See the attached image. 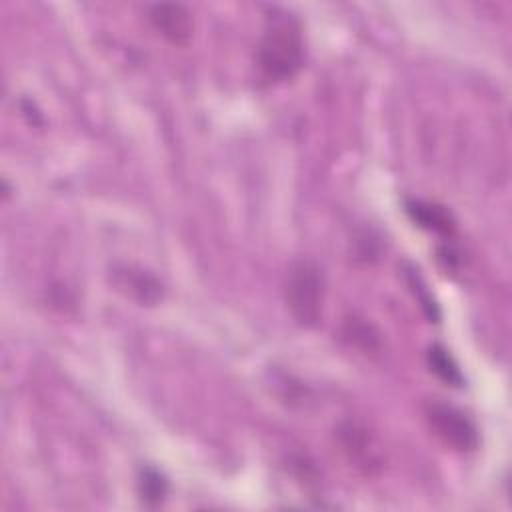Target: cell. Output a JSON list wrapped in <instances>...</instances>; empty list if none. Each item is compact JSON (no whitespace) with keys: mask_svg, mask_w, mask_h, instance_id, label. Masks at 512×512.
Segmentation results:
<instances>
[{"mask_svg":"<svg viewBox=\"0 0 512 512\" xmlns=\"http://www.w3.org/2000/svg\"><path fill=\"white\" fill-rule=\"evenodd\" d=\"M256 62L268 82H284L298 74L304 64V38L300 22L290 12L274 8L266 16Z\"/></svg>","mask_w":512,"mask_h":512,"instance_id":"obj_1","label":"cell"},{"mask_svg":"<svg viewBox=\"0 0 512 512\" xmlns=\"http://www.w3.org/2000/svg\"><path fill=\"white\" fill-rule=\"evenodd\" d=\"M324 292V272L314 260L300 258L292 262L286 276V306L296 324L304 328L318 324L322 316Z\"/></svg>","mask_w":512,"mask_h":512,"instance_id":"obj_2","label":"cell"},{"mask_svg":"<svg viewBox=\"0 0 512 512\" xmlns=\"http://www.w3.org/2000/svg\"><path fill=\"white\" fill-rule=\"evenodd\" d=\"M426 420L432 432L450 448L458 452H472L478 448V430L474 422L458 408L446 402L426 404Z\"/></svg>","mask_w":512,"mask_h":512,"instance_id":"obj_3","label":"cell"},{"mask_svg":"<svg viewBox=\"0 0 512 512\" xmlns=\"http://www.w3.org/2000/svg\"><path fill=\"white\" fill-rule=\"evenodd\" d=\"M336 440L348 462L364 474H374L382 468V448L364 424L354 420L342 422L336 428Z\"/></svg>","mask_w":512,"mask_h":512,"instance_id":"obj_4","label":"cell"},{"mask_svg":"<svg viewBox=\"0 0 512 512\" xmlns=\"http://www.w3.org/2000/svg\"><path fill=\"white\" fill-rule=\"evenodd\" d=\"M148 20L158 34L176 46H184L192 38L194 20L182 4H152L148 10Z\"/></svg>","mask_w":512,"mask_h":512,"instance_id":"obj_5","label":"cell"},{"mask_svg":"<svg viewBox=\"0 0 512 512\" xmlns=\"http://www.w3.org/2000/svg\"><path fill=\"white\" fill-rule=\"evenodd\" d=\"M114 284L120 292L146 306H152L162 298V284L150 272L140 268L128 266L114 270Z\"/></svg>","mask_w":512,"mask_h":512,"instance_id":"obj_6","label":"cell"},{"mask_svg":"<svg viewBox=\"0 0 512 512\" xmlns=\"http://www.w3.org/2000/svg\"><path fill=\"white\" fill-rule=\"evenodd\" d=\"M408 216L422 228L450 236L454 232V220L444 206L424 200H408L406 202Z\"/></svg>","mask_w":512,"mask_h":512,"instance_id":"obj_7","label":"cell"},{"mask_svg":"<svg viewBox=\"0 0 512 512\" xmlns=\"http://www.w3.org/2000/svg\"><path fill=\"white\" fill-rule=\"evenodd\" d=\"M342 336L350 346H354L366 354L376 352L380 348V332L370 322L356 318V316H350L344 320Z\"/></svg>","mask_w":512,"mask_h":512,"instance_id":"obj_8","label":"cell"},{"mask_svg":"<svg viewBox=\"0 0 512 512\" xmlns=\"http://www.w3.org/2000/svg\"><path fill=\"white\" fill-rule=\"evenodd\" d=\"M428 366L446 384H452V386H462L464 384V376H462L458 364L454 362V358L448 354V350L444 346H440V344L430 346Z\"/></svg>","mask_w":512,"mask_h":512,"instance_id":"obj_9","label":"cell"},{"mask_svg":"<svg viewBox=\"0 0 512 512\" xmlns=\"http://www.w3.org/2000/svg\"><path fill=\"white\" fill-rule=\"evenodd\" d=\"M138 490L144 502L158 504L166 494V480L158 470L144 468L138 478Z\"/></svg>","mask_w":512,"mask_h":512,"instance_id":"obj_10","label":"cell"}]
</instances>
